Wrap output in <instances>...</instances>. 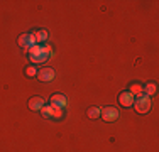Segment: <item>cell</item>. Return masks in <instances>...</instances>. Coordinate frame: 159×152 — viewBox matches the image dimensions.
<instances>
[{
	"label": "cell",
	"instance_id": "6da1fadb",
	"mask_svg": "<svg viewBox=\"0 0 159 152\" xmlns=\"http://www.w3.org/2000/svg\"><path fill=\"white\" fill-rule=\"evenodd\" d=\"M29 52V58H31L32 63L36 64H43L52 56V49L51 46H46V44H34L31 49H27Z\"/></svg>",
	"mask_w": 159,
	"mask_h": 152
},
{
	"label": "cell",
	"instance_id": "7a4b0ae2",
	"mask_svg": "<svg viewBox=\"0 0 159 152\" xmlns=\"http://www.w3.org/2000/svg\"><path fill=\"white\" fill-rule=\"evenodd\" d=\"M135 101V110H137L139 113H147L151 110V106H152V101H151V96H147V95H139V96L134 98Z\"/></svg>",
	"mask_w": 159,
	"mask_h": 152
},
{
	"label": "cell",
	"instance_id": "3957f363",
	"mask_svg": "<svg viewBox=\"0 0 159 152\" xmlns=\"http://www.w3.org/2000/svg\"><path fill=\"white\" fill-rule=\"evenodd\" d=\"M100 117L105 122H113L119 117V112H117V108H113V106H107V108L100 110Z\"/></svg>",
	"mask_w": 159,
	"mask_h": 152
},
{
	"label": "cell",
	"instance_id": "277c9868",
	"mask_svg": "<svg viewBox=\"0 0 159 152\" xmlns=\"http://www.w3.org/2000/svg\"><path fill=\"white\" fill-rule=\"evenodd\" d=\"M36 44V39H34V34H22L19 37V46L24 49H31L32 46Z\"/></svg>",
	"mask_w": 159,
	"mask_h": 152
},
{
	"label": "cell",
	"instance_id": "5b68a950",
	"mask_svg": "<svg viewBox=\"0 0 159 152\" xmlns=\"http://www.w3.org/2000/svg\"><path fill=\"white\" fill-rule=\"evenodd\" d=\"M119 103L122 106H132L134 105V95L129 93V91H122L119 95Z\"/></svg>",
	"mask_w": 159,
	"mask_h": 152
},
{
	"label": "cell",
	"instance_id": "8992f818",
	"mask_svg": "<svg viewBox=\"0 0 159 152\" xmlns=\"http://www.w3.org/2000/svg\"><path fill=\"white\" fill-rule=\"evenodd\" d=\"M54 69H51V68H44V69L37 71V78L41 81H51V79H54Z\"/></svg>",
	"mask_w": 159,
	"mask_h": 152
},
{
	"label": "cell",
	"instance_id": "52a82bcc",
	"mask_svg": "<svg viewBox=\"0 0 159 152\" xmlns=\"http://www.w3.org/2000/svg\"><path fill=\"white\" fill-rule=\"evenodd\" d=\"M68 103V100H66V96L61 93H56V95H52L51 96V105H56V106H59V108H64Z\"/></svg>",
	"mask_w": 159,
	"mask_h": 152
},
{
	"label": "cell",
	"instance_id": "ba28073f",
	"mask_svg": "<svg viewBox=\"0 0 159 152\" xmlns=\"http://www.w3.org/2000/svg\"><path fill=\"white\" fill-rule=\"evenodd\" d=\"M44 106V98L43 96H34L29 101V108L31 110H41Z\"/></svg>",
	"mask_w": 159,
	"mask_h": 152
},
{
	"label": "cell",
	"instance_id": "9c48e42d",
	"mask_svg": "<svg viewBox=\"0 0 159 152\" xmlns=\"http://www.w3.org/2000/svg\"><path fill=\"white\" fill-rule=\"evenodd\" d=\"M48 108H49L48 115L51 117V118H61L63 117V108H59V106H56V105H49Z\"/></svg>",
	"mask_w": 159,
	"mask_h": 152
},
{
	"label": "cell",
	"instance_id": "30bf717a",
	"mask_svg": "<svg viewBox=\"0 0 159 152\" xmlns=\"http://www.w3.org/2000/svg\"><path fill=\"white\" fill-rule=\"evenodd\" d=\"M34 39H36V44H43L48 39V32L46 30H36L34 32Z\"/></svg>",
	"mask_w": 159,
	"mask_h": 152
},
{
	"label": "cell",
	"instance_id": "8fae6325",
	"mask_svg": "<svg viewBox=\"0 0 159 152\" xmlns=\"http://www.w3.org/2000/svg\"><path fill=\"white\" fill-rule=\"evenodd\" d=\"M129 93H132L134 96H139V95L144 93V88L141 85H130V91H129Z\"/></svg>",
	"mask_w": 159,
	"mask_h": 152
},
{
	"label": "cell",
	"instance_id": "7c38bea8",
	"mask_svg": "<svg viewBox=\"0 0 159 152\" xmlns=\"http://www.w3.org/2000/svg\"><path fill=\"white\" fill-rule=\"evenodd\" d=\"M156 85H154V83H149V85H147L146 86V88H144V91H146V93H144V95H147V96H151V95H154V93H156Z\"/></svg>",
	"mask_w": 159,
	"mask_h": 152
},
{
	"label": "cell",
	"instance_id": "4fadbf2b",
	"mask_svg": "<svg viewBox=\"0 0 159 152\" xmlns=\"http://www.w3.org/2000/svg\"><path fill=\"white\" fill-rule=\"evenodd\" d=\"M88 117H90V118H98V117H100V108L92 106V108L88 110Z\"/></svg>",
	"mask_w": 159,
	"mask_h": 152
},
{
	"label": "cell",
	"instance_id": "5bb4252c",
	"mask_svg": "<svg viewBox=\"0 0 159 152\" xmlns=\"http://www.w3.org/2000/svg\"><path fill=\"white\" fill-rule=\"evenodd\" d=\"M25 74L27 76H37V69L34 66H29L27 69H25Z\"/></svg>",
	"mask_w": 159,
	"mask_h": 152
}]
</instances>
